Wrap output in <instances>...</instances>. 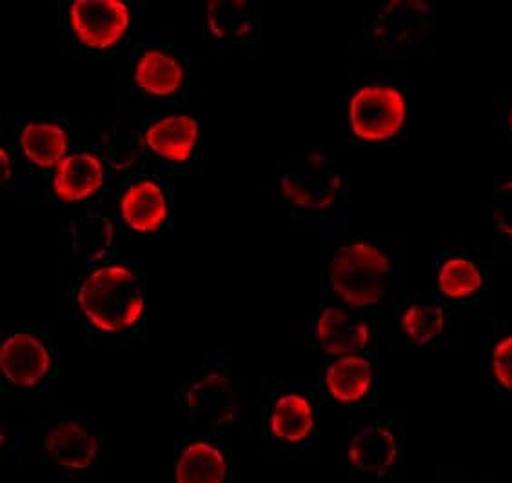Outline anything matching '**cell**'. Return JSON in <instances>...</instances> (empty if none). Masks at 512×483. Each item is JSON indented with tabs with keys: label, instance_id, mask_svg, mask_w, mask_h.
<instances>
[{
	"label": "cell",
	"instance_id": "6da1fadb",
	"mask_svg": "<svg viewBox=\"0 0 512 483\" xmlns=\"http://www.w3.org/2000/svg\"><path fill=\"white\" fill-rule=\"evenodd\" d=\"M80 313L89 326L119 335L138 326L144 315V284L128 264L100 267L77 291Z\"/></svg>",
	"mask_w": 512,
	"mask_h": 483
},
{
	"label": "cell",
	"instance_id": "7a4b0ae2",
	"mask_svg": "<svg viewBox=\"0 0 512 483\" xmlns=\"http://www.w3.org/2000/svg\"><path fill=\"white\" fill-rule=\"evenodd\" d=\"M327 280L333 295L347 309H373L387 296L393 264L380 247L356 240L336 249L327 267Z\"/></svg>",
	"mask_w": 512,
	"mask_h": 483
},
{
	"label": "cell",
	"instance_id": "3957f363",
	"mask_svg": "<svg viewBox=\"0 0 512 483\" xmlns=\"http://www.w3.org/2000/svg\"><path fill=\"white\" fill-rule=\"evenodd\" d=\"M104 440L99 431L79 418L51 424L42 436V454L62 480L88 476L99 464Z\"/></svg>",
	"mask_w": 512,
	"mask_h": 483
},
{
	"label": "cell",
	"instance_id": "277c9868",
	"mask_svg": "<svg viewBox=\"0 0 512 483\" xmlns=\"http://www.w3.org/2000/svg\"><path fill=\"white\" fill-rule=\"evenodd\" d=\"M405 425L396 418L360 425L351 434L347 458L355 480L376 482L393 473L404 454Z\"/></svg>",
	"mask_w": 512,
	"mask_h": 483
},
{
	"label": "cell",
	"instance_id": "5b68a950",
	"mask_svg": "<svg viewBox=\"0 0 512 483\" xmlns=\"http://www.w3.org/2000/svg\"><path fill=\"white\" fill-rule=\"evenodd\" d=\"M349 117L353 133L360 140H389L404 126L405 100L393 86L371 84L358 89L351 100Z\"/></svg>",
	"mask_w": 512,
	"mask_h": 483
},
{
	"label": "cell",
	"instance_id": "8992f818",
	"mask_svg": "<svg viewBox=\"0 0 512 483\" xmlns=\"http://www.w3.org/2000/svg\"><path fill=\"white\" fill-rule=\"evenodd\" d=\"M282 191L293 206L320 213L338 202L342 180L322 155H307L282 177Z\"/></svg>",
	"mask_w": 512,
	"mask_h": 483
},
{
	"label": "cell",
	"instance_id": "52a82bcc",
	"mask_svg": "<svg viewBox=\"0 0 512 483\" xmlns=\"http://www.w3.org/2000/svg\"><path fill=\"white\" fill-rule=\"evenodd\" d=\"M175 483H233V458L222 434H197L177 449Z\"/></svg>",
	"mask_w": 512,
	"mask_h": 483
},
{
	"label": "cell",
	"instance_id": "ba28073f",
	"mask_svg": "<svg viewBox=\"0 0 512 483\" xmlns=\"http://www.w3.org/2000/svg\"><path fill=\"white\" fill-rule=\"evenodd\" d=\"M69 22L86 48L108 50L128 33L131 11L120 0H75Z\"/></svg>",
	"mask_w": 512,
	"mask_h": 483
},
{
	"label": "cell",
	"instance_id": "9c48e42d",
	"mask_svg": "<svg viewBox=\"0 0 512 483\" xmlns=\"http://www.w3.org/2000/svg\"><path fill=\"white\" fill-rule=\"evenodd\" d=\"M315 425V405L306 395L295 391L280 393L267 409L264 422L266 442L280 451L302 447L309 442Z\"/></svg>",
	"mask_w": 512,
	"mask_h": 483
},
{
	"label": "cell",
	"instance_id": "30bf717a",
	"mask_svg": "<svg viewBox=\"0 0 512 483\" xmlns=\"http://www.w3.org/2000/svg\"><path fill=\"white\" fill-rule=\"evenodd\" d=\"M53 356L40 336L22 331L8 336L0 347V371L8 384L33 389L50 375Z\"/></svg>",
	"mask_w": 512,
	"mask_h": 483
},
{
	"label": "cell",
	"instance_id": "8fae6325",
	"mask_svg": "<svg viewBox=\"0 0 512 483\" xmlns=\"http://www.w3.org/2000/svg\"><path fill=\"white\" fill-rule=\"evenodd\" d=\"M315 340L318 349L329 356L364 353L373 340V331L364 316L327 306L316 320Z\"/></svg>",
	"mask_w": 512,
	"mask_h": 483
},
{
	"label": "cell",
	"instance_id": "7c38bea8",
	"mask_svg": "<svg viewBox=\"0 0 512 483\" xmlns=\"http://www.w3.org/2000/svg\"><path fill=\"white\" fill-rule=\"evenodd\" d=\"M325 395L340 405L362 402L375 384V362L364 353L333 356L322 373Z\"/></svg>",
	"mask_w": 512,
	"mask_h": 483
},
{
	"label": "cell",
	"instance_id": "4fadbf2b",
	"mask_svg": "<svg viewBox=\"0 0 512 483\" xmlns=\"http://www.w3.org/2000/svg\"><path fill=\"white\" fill-rule=\"evenodd\" d=\"M186 405L193 420H207L217 427L231 422L237 398L226 373L213 369L200 376L186 391Z\"/></svg>",
	"mask_w": 512,
	"mask_h": 483
},
{
	"label": "cell",
	"instance_id": "5bb4252c",
	"mask_svg": "<svg viewBox=\"0 0 512 483\" xmlns=\"http://www.w3.org/2000/svg\"><path fill=\"white\" fill-rule=\"evenodd\" d=\"M120 213L124 222L135 231H157L169 217L168 197L157 182L142 178L124 191L120 198Z\"/></svg>",
	"mask_w": 512,
	"mask_h": 483
},
{
	"label": "cell",
	"instance_id": "9a60e30c",
	"mask_svg": "<svg viewBox=\"0 0 512 483\" xmlns=\"http://www.w3.org/2000/svg\"><path fill=\"white\" fill-rule=\"evenodd\" d=\"M104 182L102 162L91 153H73L53 175V193L64 202H79L99 191Z\"/></svg>",
	"mask_w": 512,
	"mask_h": 483
},
{
	"label": "cell",
	"instance_id": "2e32d148",
	"mask_svg": "<svg viewBox=\"0 0 512 483\" xmlns=\"http://www.w3.org/2000/svg\"><path fill=\"white\" fill-rule=\"evenodd\" d=\"M431 11L422 2H389L376 19V35L391 46L413 44L427 35Z\"/></svg>",
	"mask_w": 512,
	"mask_h": 483
},
{
	"label": "cell",
	"instance_id": "e0dca14e",
	"mask_svg": "<svg viewBox=\"0 0 512 483\" xmlns=\"http://www.w3.org/2000/svg\"><path fill=\"white\" fill-rule=\"evenodd\" d=\"M198 128L197 120L189 115H171L157 120L146 131V144L148 148L169 162H186L193 149L197 146Z\"/></svg>",
	"mask_w": 512,
	"mask_h": 483
},
{
	"label": "cell",
	"instance_id": "ac0fdd59",
	"mask_svg": "<svg viewBox=\"0 0 512 483\" xmlns=\"http://www.w3.org/2000/svg\"><path fill=\"white\" fill-rule=\"evenodd\" d=\"M20 148L39 168L59 166L68 153V133L55 122H30L20 133Z\"/></svg>",
	"mask_w": 512,
	"mask_h": 483
},
{
	"label": "cell",
	"instance_id": "d6986e66",
	"mask_svg": "<svg viewBox=\"0 0 512 483\" xmlns=\"http://www.w3.org/2000/svg\"><path fill=\"white\" fill-rule=\"evenodd\" d=\"M138 88L155 97H169L184 84V68L166 51L149 50L138 59L135 69Z\"/></svg>",
	"mask_w": 512,
	"mask_h": 483
},
{
	"label": "cell",
	"instance_id": "ffe728a7",
	"mask_svg": "<svg viewBox=\"0 0 512 483\" xmlns=\"http://www.w3.org/2000/svg\"><path fill=\"white\" fill-rule=\"evenodd\" d=\"M400 329L418 347L436 344L447 329L445 309L431 302H413L400 315Z\"/></svg>",
	"mask_w": 512,
	"mask_h": 483
},
{
	"label": "cell",
	"instance_id": "44dd1931",
	"mask_svg": "<svg viewBox=\"0 0 512 483\" xmlns=\"http://www.w3.org/2000/svg\"><path fill=\"white\" fill-rule=\"evenodd\" d=\"M207 22L218 39L233 42L255 39V17L247 2H209Z\"/></svg>",
	"mask_w": 512,
	"mask_h": 483
},
{
	"label": "cell",
	"instance_id": "7402d4cb",
	"mask_svg": "<svg viewBox=\"0 0 512 483\" xmlns=\"http://www.w3.org/2000/svg\"><path fill=\"white\" fill-rule=\"evenodd\" d=\"M485 276L471 258L451 257L438 271V289L451 300H465L483 287Z\"/></svg>",
	"mask_w": 512,
	"mask_h": 483
},
{
	"label": "cell",
	"instance_id": "603a6c76",
	"mask_svg": "<svg viewBox=\"0 0 512 483\" xmlns=\"http://www.w3.org/2000/svg\"><path fill=\"white\" fill-rule=\"evenodd\" d=\"M491 371L496 385L512 395V333L502 336L494 345Z\"/></svg>",
	"mask_w": 512,
	"mask_h": 483
},
{
	"label": "cell",
	"instance_id": "cb8c5ba5",
	"mask_svg": "<svg viewBox=\"0 0 512 483\" xmlns=\"http://www.w3.org/2000/svg\"><path fill=\"white\" fill-rule=\"evenodd\" d=\"M494 222H496V231L505 240L512 242V178L502 180L496 186Z\"/></svg>",
	"mask_w": 512,
	"mask_h": 483
},
{
	"label": "cell",
	"instance_id": "d4e9b609",
	"mask_svg": "<svg viewBox=\"0 0 512 483\" xmlns=\"http://www.w3.org/2000/svg\"><path fill=\"white\" fill-rule=\"evenodd\" d=\"M436 483H483L480 480L469 478L465 474H449V476H442Z\"/></svg>",
	"mask_w": 512,
	"mask_h": 483
},
{
	"label": "cell",
	"instance_id": "484cf974",
	"mask_svg": "<svg viewBox=\"0 0 512 483\" xmlns=\"http://www.w3.org/2000/svg\"><path fill=\"white\" fill-rule=\"evenodd\" d=\"M507 124H509V129H511L512 133V106L511 109H509V115H507Z\"/></svg>",
	"mask_w": 512,
	"mask_h": 483
}]
</instances>
